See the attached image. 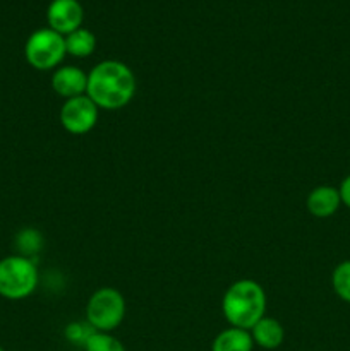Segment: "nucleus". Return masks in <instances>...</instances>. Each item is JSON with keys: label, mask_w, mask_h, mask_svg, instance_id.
<instances>
[{"label": "nucleus", "mask_w": 350, "mask_h": 351, "mask_svg": "<svg viewBox=\"0 0 350 351\" xmlns=\"http://www.w3.org/2000/svg\"><path fill=\"white\" fill-rule=\"evenodd\" d=\"M0 351H3V348H2V346H0Z\"/></svg>", "instance_id": "nucleus-18"}, {"label": "nucleus", "mask_w": 350, "mask_h": 351, "mask_svg": "<svg viewBox=\"0 0 350 351\" xmlns=\"http://www.w3.org/2000/svg\"><path fill=\"white\" fill-rule=\"evenodd\" d=\"M136 95V75L120 60H103L88 74L86 96L103 110H120Z\"/></svg>", "instance_id": "nucleus-1"}, {"label": "nucleus", "mask_w": 350, "mask_h": 351, "mask_svg": "<svg viewBox=\"0 0 350 351\" xmlns=\"http://www.w3.org/2000/svg\"><path fill=\"white\" fill-rule=\"evenodd\" d=\"M51 89L64 99L78 98V96L86 95L88 74H84L81 69L74 67V65L57 67L51 75Z\"/></svg>", "instance_id": "nucleus-8"}, {"label": "nucleus", "mask_w": 350, "mask_h": 351, "mask_svg": "<svg viewBox=\"0 0 350 351\" xmlns=\"http://www.w3.org/2000/svg\"><path fill=\"white\" fill-rule=\"evenodd\" d=\"M254 341L249 331L232 328L220 332L211 343V351H253Z\"/></svg>", "instance_id": "nucleus-11"}, {"label": "nucleus", "mask_w": 350, "mask_h": 351, "mask_svg": "<svg viewBox=\"0 0 350 351\" xmlns=\"http://www.w3.org/2000/svg\"><path fill=\"white\" fill-rule=\"evenodd\" d=\"M41 243H43V240H41V235L36 230H23L17 235V245H19V250L23 252L21 256L24 257H30L31 254L38 252L41 249Z\"/></svg>", "instance_id": "nucleus-16"}, {"label": "nucleus", "mask_w": 350, "mask_h": 351, "mask_svg": "<svg viewBox=\"0 0 350 351\" xmlns=\"http://www.w3.org/2000/svg\"><path fill=\"white\" fill-rule=\"evenodd\" d=\"M331 285L335 293L343 302L350 304V261H343L331 274Z\"/></svg>", "instance_id": "nucleus-13"}, {"label": "nucleus", "mask_w": 350, "mask_h": 351, "mask_svg": "<svg viewBox=\"0 0 350 351\" xmlns=\"http://www.w3.org/2000/svg\"><path fill=\"white\" fill-rule=\"evenodd\" d=\"M84 19V10L79 0H51L47 10L48 27L62 36L79 29Z\"/></svg>", "instance_id": "nucleus-7"}, {"label": "nucleus", "mask_w": 350, "mask_h": 351, "mask_svg": "<svg viewBox=\"0 0 350 351\" xmlns=\"http://www.w3.org/2000/svg\"><path fill=\"white\" fill-rule=\"evenodd\" d=\"M98 106L91 101L86 95L78 96V98L65 99L62 105L58 119H60L62 127L67 132L74 136H82L93 130V127L98 122Z\"/></svg>", "instance_id": "nucleus-6"}, {"label": "nucleus", "mask_w": 350, "mask_h": 351, "mask_svg": "<svg viewBox=\"0 0 350 351\" xmlns=\"http://www.w3.org/2000/svg\"><path fill=\"white\" fill-rule=\"evenodd\" d=\"M65 53V36L50 27H43L26 40L24 45V57L27 64L36 71H51L57 69L64 60Z\"/></svg>", "instance_id": "nucleus-5"}, {"label": "nucleus", "mask_w": 350, "mask_h": 351, "mask_svg": "<svg viewBox=\"0 0 350 351\" xmlns=\"http://www.w3.org/2000/svg\"><path fill=\"white\" fill-rule=\"evenodd\" d=\"M340 197H342V204H345L350 209V175L343 178L342 185H340Z\"/></svg>", "instance_id": "nucleus-17"}, {"label": "nucleus", "mask_w": 350, "mask_h": 351, "mask_svg": "<svg viewBox=\"0 0 350 351\" xmlns=\"http://www.w3.org/2000/svg\"><path fill=\"white\" fill-rule=\"evenodd\" d=\"M96 48V38L86 27H79V29L72 31L65 36V50L69 55L78 58L89 57Z\"/></svg>", "instance_id": "nucleus-12"}, {"label": "nucleus", "mask_w": 350, "mask_h": 351, "mask_svg": "<svg viewBox=\"0 0 350 351\" xmlns=\"http://www.w3.org/2000/svg\"><path fill=\"white\" fill-rule=\"evenodd\" d=\"M84 351H126L122 343L110 332L95 331L86 341Z\"/></svg>", "instance_id": "nucleus-14"}, {"label": "nucleus", "mask_w": 350, "mask_h": 351, "mask_svg": "<svg viewBox=\"0 0 350 351\" xmlns=\"http://www.w3.org/2000/svg\"><path fill=\"white\" fill-rule=\"evenodd\" d=\"M340 204H342L340 191L331 185H319V187L312 189L305 199L307 211L314 218H329L338 211Z\"/></svg>", "instance_id": "nucleus-9"}, {"label": "nucleus", "mask_w": 350, "mask_h": 351, "mask_svg": "<svg viewBox=\"0 0 350 351\" xmlns=\"http://www.w3.org/2000/svg\"><path fill=\"white\" fill-rule=\"evenodd\" d=\"M93 332H95V328H93L88 321H82V322L75 321V322H71V324H67L64 335H65V339H67L71 345L84 348L86 341H88L89 336H91Z\"/></svg>", "instance_id": "nucleus-15"}, {"label": "nucleus", "mask_w": 350, "mask_h": 351, "mask_svg": "<svg viewBox=\"0 0 350 351\" xmlns=\"http://www.w3.org/2000/svg\"><path fill=\"white\" fill-rule=\"evenodd\" d=\"M222 312L232 328L250 331L266 312V293L263 287L253 280L235 281L223 295Z\"/></svg>", "instance_id": "nucleus-2"}, {"label": "nucleus", "mask_w": 350, "mask_h": 351, "mask_svg": "<svg viewBox=\"0 0 350 351\" xmlns=\"http://www.w3.org/2000/svg\"><path fill=\"white\" fill-rule=\"evenodd\" d=\"M38 287L36 264L24 256H7L0 259V297L23 300Z\"/></svg>", "instance_id": "nucleus-3"}, {"label": "nucleus", "mask_w": 350, "mask_h": 351, "mask_svg": "<svg viewBox=\"0 0 350 351\" xmlns=\"http://www.w3.org/2000/svg\"><path fill=\"white\" fill-rule=\"evenodd\" d=\"M249 332L253 336L254 345L261 346L263 350H277L285 339V329L281 322L266 315L257 321Z\"/></svg>", "instance_id": "nucleus-10"}, {"label": "nucleus", "mask_w": 350, "mask_h": 351, "mask_svg": "<svg viewBox=\"0 0 350 351\" xmlns=\"http://www.w3.org/2000/svg\"><path fill=\"white\" fill-rule=\"evenodd\" d=\"M126 317V300L115 288H100L89 297L86 304V321L95 331L112 332Z\"/></svg>", "instance_id": "nucleus-4"}]
</instances>
